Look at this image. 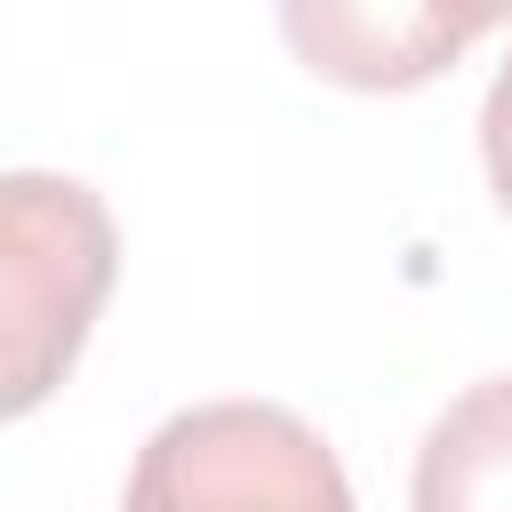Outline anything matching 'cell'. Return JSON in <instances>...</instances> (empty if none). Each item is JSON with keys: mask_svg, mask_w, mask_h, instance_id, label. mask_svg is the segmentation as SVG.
<instances>
[{"mask_svg": "<svg viewBox=\"0 0 512 512\" xmlns=\"http://www.w3.org/2000/svg\"><path fill=\"white\" fill-rule=\"evenodd\" d=\"M120 512H352L336 448L272 400H208L168 416Z\"/></svg>", "mask_w": 512, "mask_h": 512, "instance_id": "7a4b0ae2", "label": "cell"}, {"mask_svg": "<svg viewBox=\"0 0 512 512\" xmlns=\"http://www.w3.org/2000/svg\"><path fill=\"white\" fill-rule=\"evenodd\" d=\"M488 24H504V8H280L296 56L344 88H416Z\"/></svg>", "mask_w": 512, "mask_h": 512, "instance_id": "3957f363", "label": "cell"}, {"mask_svg": "<svg viewBox=\"0 0 512 512\" xmlns=\"http://www.w3.org/2000/svg\"><path fill=\"white\" fill-rule=\"evenodd\" d=\"M480 160H488V184L512 216V64H496L488 80V104H480Z\"/></svg>", "mask_w": 512, "mask_h": 512, "instance_id": "5b68a950", "label": "cell"}, {"mask_svg": "<svg viewBox=\"0 0 512 512\" xmlns=\"http://www.w3.org/2000/svg\"><path fill=\"white\" fill-rule=\"evenodd\" d=\"M112 288V216L72 176L16 168L0 184V312H8V416L80 360L88 320Z\"/></svg>", "mask_w": 512, "mask_h": 512, "instance_id": "6da1fadb", "label": "cell"}, {"mask_svg": "<svg viewBox=\"0 0 512 512\" xmlns=\"http://www.w3.org/2000/svg\"><path fill=\"white\" fill-rule=\"evenodd\" d=\"M416 512H512V376L456 392L416 448Z\"/></svg>", "mask_w": 512, "mask_h": 512, "instance_id": "277c9868", "label": "cell"}]
</instances>
